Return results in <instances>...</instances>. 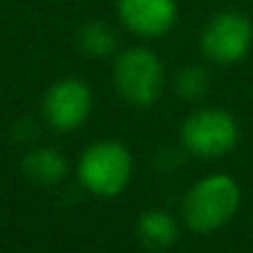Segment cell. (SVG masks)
Segmentation results:
<instances>
[{"mask_svg":"<svg viewBox=\"0 0 253 253\" xmlns=\"http://www.w3.org/2000/svg\"><path fill=\"white\" fill-rule=\"evenodd\" d=\"M241 207V187L231 174L214 172L197 179L182 204V216L189 231L214 234L224 229Z\"/></svg>","mask_w":253,"mask_h":253,"instance_id":"obj_1","label":"cell"},{"mask_svg":"<svg viewBox=\"0 0 253 253\" xmlns=\"http://www.w3.org/2000/svg\"><path fill=\"white\" fill-rule=\"evenodd\" d=\"M135 234L145 249L168 251L179 239V226H177V219L165 209H148L145 214H140L135 224Z\"/></svg>","mask_w":253,"mask_h":253,"instance_id":"obj_8","label":"cell"},{"mask_svg":"<svg viewBox=\"0 0 253 253\" xmlns=\"http://www.w3.org/2000/svg\"><path fill=\"white\" fill-rule=\"evenodd\" d=\"M77 177L88 194L118 197L133 177V155L118 140H96L77 163Z\"/></svg>","mask_w":253,"mask_h":253,"instance_id":"obj_2","label":"cell"},{"mask_svg":"<svg viewBox=\"0 0 253 253\" xmlns=\"http://www.w3.org/2000/svg\"><path fill=\"white\" fill-rule=\"evenodd\" d=\"M239 138H241L239 121L226 108L216 106L192 111L179 128L182 148L202 160L226 158L239 145Z\"/></svg>","mask_w":253,"mask_h":253,"instance_id":"obj_3","label":"cell"},{"mask_svg":"<svg viewBox=\"0 0 253 253\" xmlns=\"http://www.w3.org/2000/svg\"><path fill=\"white\" fill-rule=\"evenodd\" d=\"M22 172L35 184L49 187L67 177L69 165H67V158L57 148H35L22 158Z\"/></svg>","mask_w":253,"mask_h":253,"instance_id":"obj_9","label":"cell"},{"mask_svg":"<svg viewBox=\"0 0 253 253\" xmlns=\"http://www.w3.org/2000/svg\"><path fill=\"white\" fill-rule=\"evenodd\" d=\"M77 47L84 57L91 59H106L111 57L116 49H118V37L116 32L106 25V22H98V20H91L79 27L77 32Z\"/></svg>","mask_w":253,"mask_h":253,"instance_id":"obj_10","label":"cell"},{"mask_svg":"<svg viewBox=\"0 0 253 253\" xmlns=\"http://www.w3.org/2000/svg\"><path fill=\"white\" fill-rule=\"evenodd\" d=\"M91 108H93L91 86L74 77L54 82L42 98L44 121L59 133H72L82 128L91 116Z\"/></svg>","mask_w":253,"mask_h":253,"instance_id":"obj_6","label":"cell"},{"mask_svg":"<svg viewBox=\"0 0 253 253\" xmlns=\"http://www.w3.org/2000/svg\"><path fill=\"white\" fill-rule=\"evenodd\" d=\"M207 88H209V77L197 64H187L174 74V91L179 98H187V101L202 98L207 93Z\"/></svg>","mask_w":253,"mask_h":253,"instance_id":"obj_11","label":"cell"},{"mask_svg":"<svg viewBox=\"0 0 253 253\" xmlns=\"http://www.w3.org/2000/svg\"><path fill=\"white\" fill-rule=\"evenodd\" d=\"M116 12L128 32L143 40H155L174 27L179 7L177 0H118Z\"/></svg>","mask_w":253,"mask_h":253,"instance_id":"obj_7","label":"cell"},{"mask_svg":"<svg viewBox=\"0 0 253 253\" xmlns=\"http://www.w3.org/2000/svg\"><path fill=\"white\" fill-rule=\"evenodd\" d=\"M113 86L133 106H153L165 88V64L150 47H128L116 54Z\"/></svg>","mask_w":253,"mask_h":253,"instance_id":"obj_4","label":"cell"},{"mask_svg":"<svg viewBox=\"0 0 253 253\" xmlns=\"http://www.w3.org/2000/svg\"><path fill=\"white\" fill-rule=\"evenodd\" d=\"M199 47L214 64H236L251 52L253 22L239 10H221L207 20L199 35Z\"/></svg>","mask_w":253,"mask_h":253,"instance_id":"obj_5","label":"cell"}]
</instances>
